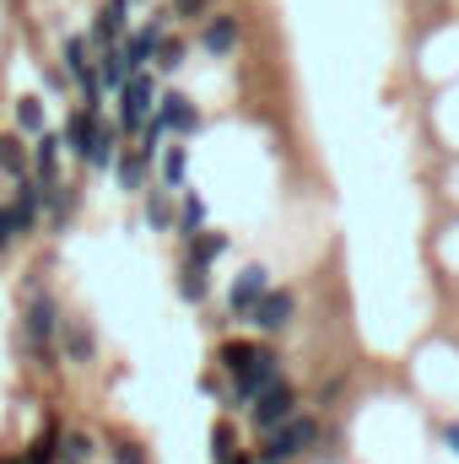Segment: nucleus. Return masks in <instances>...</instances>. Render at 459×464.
Listing matches in <instances>:
<instances>
[{
  "instance_id": "1",
  "label": "nucleus",
  "mask_w": 459,
  "mask_h": 464,
  "mask_svg": "<svg viewBox=\"0 0 459 464\" xmlns=\"http://www.w3.org/2000/svg\"><path fill=\"white\" fill-rule=\"evenodd\" d=\"M319 443V421L314 416H287L276 432H265V449H259V464H287L298 459L303 449Z\"/></svg>"
},
{
  "instance_id": "2",
  "label": "nucleus",
  "mask_w": 459,
  "mask_h": 464,
  "mask_svg": "<svg viewBox=\"0 0 459 464\" xmlns=\"http://www.w3.org/2000/svg\"><path fill=\"white\" fill-rule=\"evenodd\" d=\"M151 114H157V82H151L146 71L124 76V87H119V130L135 135V130L151 124Z\"/></svg>"
},
{
  "instance_id": "3",
  "label": "nucleus",
  "mask_w": 459,
  "mask_h": 464,
  "mask_svg": "<svg viewBox=\"0 0 459 464\" xmlns=\"http://www.w3.org/2000/svg\"><path fill=\"white\" fill-rule=\"evenodd\" d=\"M292 405H298L292 383H287V378H276V383H265V389L254 394V405H249V411H254V427H259V432H276L287 416H298Z\"/></svg>"
},
{
  "instance_id": "4",
  "label": "nucleus",
  "mask_w": 459,
  "mask_h": 464,
  "mask_svg": "<svg viewBox=\"0 0 459 464\" xmlns=\"http://www.w3.org/2000/svg\"><path fill=\"white\" fill-rule=\"evenodd\" d=\"M151 130H157V135L173 130V135L184 140V135L200 130V114H195V103H190L184 92H162V98H157V114H151Z\"/></svg>"
},
{
  "instance_id": "5",
  "label": "nucleus",
  "mask_w": 459,
  "mask_h": 464,
  "mask_svg": "<svg viewBox=\"0 0 459 464\" xmlns=\"http://www.w3.org/2000/svg\"><path fill=\"white\" fill-rule=\"evenodd\" d=\"M292 308H298V303H292V292H281V286H270V292H265V297L254 303V314H249V324H259L265 335H281V330L292 324Z\"/></svg>"
},
{
  "instance_id": "6",
  "label": "nucleus",
  "mask_w": 459,
  "mask_h": 464,
  "mask_svg": "<svg viewBox=\"0 0 459 464\" xmlns=\"http://www.w3.org/2000/svg\"><path fill=\"white\" fill-rule=\"evenodd\" d=\"M276 378H281V362H276V351H259V356H254V362L238 372V389H232V394H238V405H254V394H259L265 383H276Z\"/></svg>"
},
{
  "instance_id": "7",
  "label": "nucleus",
  "mask_w": 459,
  "mask_h": 464,
  "mask_svg": "<svg viewBox=\"0 0 459 464\" xmlns=\"http://www.w3.org/2000/svg\"><path fill=\"white\" fill-rule=\"evenodd\" d=\"M54 330H60V314H54V297H27V346L33 351H49L54 341Z\"/></svg>"
},
{
  "instance_id": "8",
  "label": "nucleus",
  "mask_w": 459,
  "mask_h": 464,
  "mask_svg": "<svg viewBox=\"0 0 459 464\" xmlns=\"http://www.w3.org/2000/svg\"><path fill=\"white\" fill-rule=\"evenodd\" d=\"M238 38H243V27H238V16H232V11L206 16V27H200V49H206V54H217V60L238 49Z\"/></svg>"
},
{
  "instance_id": "9",
  "label": "nucleus",
  "mask_w": 459,
  "mask_h": 464,
  "mask_svg": "<svg viewBox=\"0 0 459 464\" xmlns=\"http://www.w3.org/2000/svg\"><path fill=\"white\" fill-rule=\"evenodd\" d=\"M38 206H44V184H38V179H22V184H16V200L5 206L16 237H22V232H38Z\"/></svg>"
},
{
  "instance_id": "10",
  "label": "nucleus",
  "mask_w": 459,
  "mask_h": 464,
  "mask_svg": "<svg viewBox=\"0 0 459 464\" xmlns=\"http://www.w3.org/2000/svg\"><path fill=\"white\" fill-rule=\"evenodd\" d=\"M265 292H270V276H265L259 265H249V270H243V276L232 281V292H228V308H232V314H243V319H249V314H254V303H259Z\"/></svg>"
},
{
  "instance_id": "11",
  "label": "nucleus",
  "mask_w": 459,
  "mask_h": 464,
  "mask_svg": "<svg viewBox=\"0 0 459 464\" xmlns=\"http://www.w3.org/2000/svg\"><path fill=\"white\" fill-rule=\"evenodd\" d=\"M60 135H33V173H38V184H60Z\"/></svg>"
},
{
  "instance_id": "12",
  "label": "nucleus",
  "mask_w": 459,
  "mask_h": 464,
  "mask_svg": "<svg viewBox=\"0 0 459 464\" xmlns=\"http://www.w3.org/2000/svg\"><path fill=\"white\" fill-rule=\"evenodd\" d=\"M98 124H103V119L93 114V109H76L71 124H65V146H71L82 162H87V151H93V140H98Z\"/></svg>"
},
{
  "instance_id": "13",
  "label": "nucleus",
  "mask_w": 459,
  "mask_h": 464,
  "mask_svg": "<svg viewBox=\"0 0 459 464\" xmlns=\"http://www.w3.org/2000/svg\"><path fill=\"white\" fill-rule=\"evenodd\" d=\"M222 254H228V232H195V237H190V265L206 270V265H217Z\"/></svg>"
},
{
  "instance_id": "14",
  "label": "nucleus",
  "mask_w": 459,
  "mask_h": 464,
  "mask_svg": "<svg viewBox=\"0 0 459 464\" xmlns=\"http://www.w3.org/2000/svg\"><path fill=\"white\" fill-rule=\"evenodd\" d=\"M93 33H98L103 49H114L119 44V33H124V5H119V0H109V5L98 11V27H93Z\"/></svg>"
},
{
  "instance_id": "15",
  "label": "nucleus",
  "mask_w": 459,
  "mask_h": 464,
  "mask_svg": "<svg viewBox=\"0 0 459 464\" xmlns=\"http://www.w3.org/2000/svg\"><path fill=\"white\" fill-rule=\"evenodd\" d=\"M0 168L11 179H27V146H22V135H0Z\"/></svg>"
},
{
  "instance_id": "16",
  "label": "nucleus",
  "mask_w": 459,
  "mask_h": 464,
  "mask_svg": "<svg viewBox=\"0 0 459 464\" xmlns=\"http://www.w3.org/2000/svg\"><path fill=\"white\" fill-rule=\"evenodd\" d=\"M119 130H109V124H98V140H93V151H87V162H93V168H114L119 162Z\"/></svg>"
},
{
  "instance_id": "17",
  "label": "nucleus",
  "mask_w": 459,
  "mask_h": 464,
  "mask_svg": "<svg viewBox=\"0 0 459 464\" xmlns=\"http://www.w3.org/2000/svg\"><path fill=\"white\" fill-rule=\"evenodd\" d=\"M184 54H190V44H184V38H157V54H151V65L173 76V71L184 65Z\"/></svg>"
},
{
  "instance_id": "18",
  "label": "nucleus",
  "mask_w": 459,
  "mask_h": 464,
  "mask_svg": "<svg viewBox=\"0 0 459 464\" xmlns=\"http://www.w3.org/2000/svg\"><path fill=\"white\" fill-rule=\"evenodd\" d=\"M184 173H190V146H173L162 157V189H184Z\"/></svg>"
},
{
  "instance_id": "19",
  "label": "nucleus",
  "mask_w": 459,
  "mask_h": 464,
  "mask_svg": "<svg viewBox=\"0 0 459 464\" xmlns=\"http://www.w3.org/2000/svg\"><path fill=\"white\" fill-rule=\"evenodd\" d=\"M211 459H217V464H249L243 454H238V432H232L228 421L211 432Z\"/></svg>"
},
{
  "instance_id": "20",
  "label": "nucleus",
  "mask_w": 459,
  "mask_h": 464,
  "mask_svg": "<svg viewBox=\"0 0 459 464\" xmlns=\"http://www.w3.org/2000/svg\"><path fill=\"white\" fill-rule=\"evenodd\" d=\"M254 356H259V346H249V341H228V346L217 351V362H222V367H228L232 378H238V372H243V367H249V362H254Z\"/></svg>"
},
{
  "instance_id": "21",
  "label": "nucleus",
  "mask_w": 459,
  "mask_h": 464,
  "mask_svg": "<svg viewBox=\"0 0 459 464\" xmlns=\"http://www.w3.org/2000/svg\"><path fill=\"white\" fill-rule=\"evenodd\" d=\"M146 222L157 232L173 227V206H168V189H146Z\"/></svg>"
},
{
  "instance_id": "22",
  "label": "nucleus",
  "mask_w": 459,
  "mask_h": 464,
  "mask_svg": "<svg viewBox=\"0 0 459 464\" xmlns=\"http://www.w3.org/2000/svg\"><path fill=\"white\" fill-rule=\"evenodd\" d=\"M16 130L44 135V103H38V98H16Z\"/></svg>"
},
{
  "instance_id": "23",
  "label": "nucleus",
  "mask_w": 459,
  "mask_h": 464,
  "mask_svg": "<svg viewBox=\"0 0 459 464\" xmlns=\"http://www.w3.org/2000/svg\"><path fill=\"white\" fill-rule=\"evenodd\" d=\"M44 211H49V222H65V211H71V184H44Z\"/></svg>"
},
{
  "instance_id": "24",
  "label": "nucleus",
  "mask_w": 459,
  "mask_h": 464,
  "mask_svg": "<svg viewBox=\"0 0 459 464\" xmlns=\"http://www.w3.org/2000/svg\"><path fill=\"white\" fill-rule=\"evenodd\" d=\"M179 292H184V303H206V270H200V265H184Z\"/></svg>"
},
{
  "instance_id": "25",
  "label": "nucleus",
  "mask_w": 459,
  "mask_h": 464,
  "mask_svg": "<svg viewBox=\"0 0 459 464\" xmlns=\"http://www.w3.org/2000/svg\"><path fill=\"white\" fill-rule=\"evenodd\" d=\"M65 351H71V362H87L93 356V335L82 324H65Z\"/></svg>"
},
{
  "instance_id": "26",
  "label": "nucleus",
  "mask_w": 459,
  "mask_h": 464,
  "mask_svg": "<svg viewBox=\"0 0 459 464\" xmlns=\"http://www.w3.org/2000/svg\"><path fill=\"white\" fill-rule=\"evenodd\" d=\"M200 222H206V206H200L195 195H184V222H179V232H184V237H195Z\"/></svg>"
},
{
  "instance_id": "27",
  "label": "nucleus",
  "mask_w": 459,
  "mask_h": 464,
  "mask_svg": "<svg viewBox=\"0 0 459 464\" xmlns=\"http://www.w3.org/2000/svg\"><path fill=\"white\" fill-rule=\"evenodd\" d=\"M206 11H211V0H173L168 5V16H184V22H200Z\"/></svg>"
},
{
  "instance_id": "28",
  "label": "nucleus",
  "mask_w": 459,
  "mask_h": 464,
  "mask_svg": "<svg viewBox=\"0 0 459 464\" xmlns=\"http://www.w3.org/2000/svg\"><path fill=\"white\" fill-rule=\"evenodd\" d=\"M22 464H60V449H54V438H38L33 449H27V459Z\"/></svg>"
},
{
  "instance_id": "29",
  "label": "nucleus",
  "mask_w": 459,
  "mask_h": 464,
  "mask_svg": "<svg viewBox=\"0 0 459 464\" xmlns=\"http://www.w3.org/2000/svg\"><path fill=\"white\" fill-rule=\"evenodd\" d=\"M65 454H71V464H87L93 459V443L87 438H65Z\"/></svg>"
},
{
  "instance_id": "30",
  "label": "nucleus",
  "mask_w": 459,
  "mask_h": 464,
  "mask_svg": "<svg viewBox=\"0 0 459 464\" xmlns=\"http://www.w3.org/2000/svg\"><path fill=\"white\" fill-rule=\"evenodd\" d=\"M11 237H16V227H11V211H5V206H0V254H5V248H11Z\"/></svg>"
},
{
  "instance_id": "31",
  "label": "nucleus",
  "mask_w": 459,
  "mask_h": 464,
  "mask_svg": "<svg viewBox=\"0 0 459 464\" xmlns=\"http://www.w3.org/2000/svg\"><path fill=\"white\" fill-rule=\"evenodd\" d=\"M114 464H146V459H141V449H130V443H124V449L114 454Z\"/></svg>"
},
{
  "instance_id": "32",
  "label": "nucleus",
  "mask_w": 459,
  "mask_h": 464,
  "mask_svg": "<svg viewBox=\"0 0 459 464\" xmlns=\"http://www.w3.org/2000/svg\"><path fill=\"white\" fill-rule=\"evenodd\" d=\"M444 438H449V443H454V454H459V427H449V432H444Z\"/></svg>"
},
{
  "instance_id": "33",
  "label": "nucleus",
  "mask_w": 459,
  "mask_h": 464,
  "mask_svg": "<svg viewBox=\"0 0 459 464\" xmlns=\"http://www.w3.org/2000/svg\"><path fill=\"white\" fill-rule=\"evenodd\" d=\"M5 464H22V459H5Z\"/></svg>"
}]
</instances>
